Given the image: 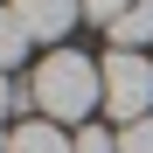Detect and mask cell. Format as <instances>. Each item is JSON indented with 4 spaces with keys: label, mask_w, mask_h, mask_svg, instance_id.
Listing matches in <instances>:
<instances>
[{
    "label": "cell",
    "mask_w": 153,
    "mask_h": 153,
    "mask_svg": "<svg viewBox=\"0 0 153 153\" xmlns=\"http://www.w3.org/2000/svg\"><path fill=\"white\" fill-rule=\"evenodd\" d=\"M28 97H35L56 125H63V118H91L97 105H105V63L76 56V49H49V56L35 63Z\"/></svg>",
    "instance_id": "1"
},
{
    "label": "cell",
    "mask_w": 153,
    "mask_h": 153,
    "mask_svg": "<svg viewBox=\"0 0 153 153\" xmlns=\"http://www.w3.org/2000/svg\"><path fill=\"white\" fill-rule=\"evenodd\" d=\"M105 111L118 125L153 111V56H139V49H111L105 56Z\"/></svg>",
    "instance_id": "2"
},
{
    "label": "cell",
    "mask_w": 153,
    "mask_h": 153,
    "mask_svg": "<svg viewBox=\"0 0 153 153\" xmlns=\"http://www.w3.org/2000/svg\"><path fill=\"white\" fill-rule=\"evenodd\" d=\"M7 7L21 14L28 42H63L76 28V14H84V0H7Z\"/></svg>",
    "instance_id": "3"
},
{
    "label": "cell",
    "mask_w": 153,
    "mask_h": 153,
    "mask_svg": "<svg viewBox=\"0 0 153 153\" xmlns=\"http://www.w3.org/2000/svg\"><path fill=\"white\" fill-rule=\"evenodd\" d=\"M7 153H70V139H63L56 118H28V125L7 132Z\"/></svg>",
    "instance_id": "4"
},
{
    "label": "cell",
    "mask_w": 153,
    "mask_h": 153,
    "mask_svg": "<svg viewBox=\"0 0 153 153\" xmlns=\"http://www.w3.org/2000/svg\"><path fill=\"white\" fill-rule=\"evenodd\" d=\"M146 42H153V0H139V7H125L111 21V49H139L146 56Z\"/></svg>",
    "instance_id": "5"
},
{
    "label": "cell",
    "mask_w": 153,
    "mask_h": 153,
    "mask_svg": "<svg viewBox=\"0 0 153 153\" xmlns=\"http://www.w3.org/2000/svg\"><path fill=\"white\" fill-rule=\"evenodd\" d=\"M21 56H28V28H21V14H14V7H0V70L21 63Z\"/></svg>",
    "instance_id": "6"
},
{
    "label": "cell",
    "mask_w": 153,
    "mask_h": 153,
    "mask_svg": "<svg viewBox=\"0 0 153 153\" xmlns=\"http://www.w3.org/2000/svg\"><path fill=\"white\" fill-rule=\"evenodd\" d=\"M118 153H153V111L132 118V125H118Z\"/></svg>",
    "instance_id": "7"
},
{
    "label": "cell",
    "mask_w": 153,
    "mask_h": 153,
    "mask_svg": "<svg viewBox=\"0 0 153 153\" xmlns=\"http://www.w3.org/2000/svg\"><path fill=\"white\" fill-rule=\"evenodd\" d=\"M70 153H118V132H97V125H84V132L70 139Z\"/></svg>",
    "instance_id": "8"
},
{
    "label": "cell",
    "mask_w": 153,
    "mask_h": 153,
    "mask_svg": "<svg viewBox=\"0 0 153 153\" xmlns=\"http://www.w3.org/2000/svg\"><path fill=\"white\" fill-rule=\"evenodd\" d=\"M125 7H139V0H84V21H105V28H111Z\"/></svg>",
    "instance_id": "9"
},
{
    "label": "cell",
    "mask_w": 153,
    "mask_h": 153,
    "mask_svg": "<svg viewBox=\"0 0 153 153\" xmlns=\"http://www.w3.org/2000/svg\"><path fill=\"white\" fill-rule=\"evenodd\" d=\"M7 105H14V84H7V70H0V118H7Z\"/></svg>",
    "instance_id": "10"
},
{
    "label": "cell",
    "mask_w": 153,
    "mask_h": 153,
    "mask_svg": "<svg viewBox=\"0 0 153 153\" xmlns=\"http://www.w3.org/2000/svg\"><path fill=\"white\" fill-rule=\"evenodd\" d=\"M0 153H7V132H0Z\"/></svg>",
    "instance_id": "11"
}]
</instances>
